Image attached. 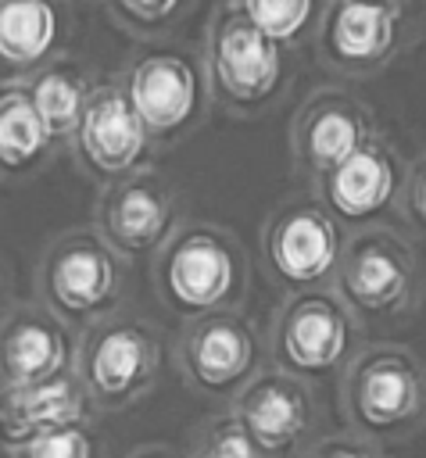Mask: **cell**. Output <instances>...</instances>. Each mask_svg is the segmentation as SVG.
I'll use <instances>...</instances> for the list:
<instances>
[{"label":"cell","mask_w":426,"mask_h":458,"mask_svg":"<svg viewBox=\"0 0 426 458\" xmlns=\"http://www.w3.org/2000/svg\"><path fill=\"white\" fill-rule=\"evenodd\" d=\"M347 433L383 447L405 444L426 426V365L397 344H372L340 376Z\"/></svg>","instance_id":"cell-1"},{"label":"cell","mask_w":426,"mask_h":458,"mask_svg":"<svg viewBox=\"0 0 426 458\" xmlns=\"http://www.w3.org/2000/svg\"><path fill=\"white\" fill-rule=\"evenodd\" d=\"M161 358V336L150 322L132 315H107L82 333L75 376L89 397V408L115 415L154 390Z\"/></svg>","instance_id":"cell-2"},{"label":"cell","mask_w":426,"mask_h":458,"mask_svg":"<svg viewBox=\"0 0 426 458\" xmlns=\"http://www.w3.org/2000/svg\"><path fill=\"white\" fill-rule=\"evenodd\" d=\"M158 290L165 304L190 322L233 311L243 293V254L233 236L211 225H193L165 247L158 261Z\"/></svg>","instance_id":"cell-3"},{"label":"cell","mask_w":426,"mask_h":458,"mask_svg":"<svg viewBox=\"0 0 426 458\" xmlns=\"http://www.w3.org/2000/svg\"><path fill=\"white\" fill-rule=\"evenodd\" d=\"M272 369L304 383L344 376L354 358V315L329 290L294 293L272 322Z\"/></svg>","instance_id":"cell-4"},{"label":"cell","mask_w":426,"mask_h":458,"mask_svg":"<svg viewBox=\"0 0 426 458\" xmlns=\"http://www.w3.org/2000/svg\"><path fill=\"white\" fill-rule=\"evenodd\" d=\"M337 297L362 322H394L419 304V272L412 250L387 233H365L344 247Z\"/></svg>","instance_id":"cell-5"},{"label":"cell","mask_w":426,"mask_h":458,"mask_svg":"<svg viewBox=\"0 0 426 458\" xmlns=\"http://www.w3.org/2000/svg\"><path fill=\"white\" fill-rule=\"evenodd\" d=\"M43 308L64 326H93L107 318L122 293V265L115 250L93 236L61 240L39 268Z\"/></svg>","instance_id":"cell-6"},{"label":"cell","mask_w":426,"mask_h":458,"mask_svg":"<svg viewBox=\"0 0 426 458\" xmlns=\"http://www.w3.org/2000/svg\"><path fill=\"white\" fill-rule=\"evenodd\" d=\"M175 365L190 390L233 404L261 372V347L247 318H240L236 311H218L193 318L183 329Z\"/></svg>","instance_id":"cell-7"},{"label":"cell","mask_w":426,"mask_h":458,"mask_svg":"<svg viewBox=\"0 0 426 458\" xmlns=\"http://www.w3.org/2000/svg\"><path fill=\"white\" fill-rule=\"evenodd\" d=\"M265 458H304L319 433V401L311 386L279 369H261L229 404Z\"/></svg>","instance_id":"cell-8"},{"label":"cell","mask_w":426,"mask_h":458,"mask_svg":"<svg viewBox=\"0 0 426 458\" xmlns=\"http://www.w3.org/2000/svg\"><path fill=\"white\" fill-rule=\"evenodd\" d=\"M265 258L272 276L283 286L297 293L322 290L329 279H337V268L344 258L340 229L322 208L294 204L272 218L265 236Z\"/></svg>","instance_id":"cell-9"},{"label":"cell","mask_w":426,"mask_h":458,"mask_svg":"<svg viewBox=\"0 0 426 458\" xmlns=\"http://www.w3.org/2000/svg\"><path fill=\"white\" fill-rule=\"evenodd\" d=\"M79 340L50 308L25 304L0 322V390L36 386L75 372Z\"/></svg>","instance_id":"cell-10"},{"label":"cell","mask_w":426,"mask_h":458,"mask_svg":"<svg viewBox=\"0 0 426 458\" xmlns=\"http://www.w3.org/2000/svg\"><path fill=\"white\" fill-rule=\"evenodd\" d=\"M211 68L233 104H258L283 75V50L243 11H229L211 32Z\"/></svg>","instance_id":"cell-11"},{"label":"cell","mask_w":426,"mask_h":458,"mask_svg":"<svg viewBox=\"0 0 426 458\" xmlns=\"http://www.w3.org/2000/svg\"><path fill=\"white\" fill-rule=\"evenodd\" d=\"M89 397L75 372L36 386L0 390V447L11 454L36 437L89 422Z\"/></svg>","instance_id":"cell-12"},{"label":"cell","mask_w":426,"mask_h":458,"mask_svg":"<svg viewBox=\"0 0 426 458\" xmlns=\"http://www.w3.org/2000/svg\"><path fill=\"white\" fill-rule=\"evenodd\" d=\"M129 100L147 132L168 136L183 129L200 104L197 68L179 54H150L129 75Z\"/></svg>","instance_id":"cell-13"},{"label":"cell","mask_w":426,"mask_h":458,"mask_svg":"<svg viewBox=\"0 0 426 458\" xmlns=\"http://www.w3.org/2000/svg\"><path fill=\"white\" fill-rule=\"evenodd\" d=\"M75 136H79L82 157L100 175H125L129 168L140 165L147 150V125L140 122L129 93L122 89L97 93L86 104L82 125Z\"/></svg>","instance_id":"cell-14"},{"label":"cell","mask_w":426,"mask_h":458,"mask_svg":"<svg viewBox=\"0 0 426 458\" xmlns=\"http://www.w3.org/2000/svg\"><path fill=\"white\" fill-rule=\"evenodd\" d=\"M100 229L111 247L125 254H147L172 229V200L158 182H122L104 197Z\"/></svg>","instance_id":"cell-15"},{"label":"cell","mask_w":426,"mask_h":458,"mask_svg":"<svg viewBox=\"0 0 426 458\" xmlns=\"http://www.w3.org/2000/svg\"><path fill=\"white\" fill-rule=\"evenodd\" d=\"M397 21L401 11L390 0H340L329 14L326 39L337 61L365 68L390 54L397 39Z\"/></svg>","instance_id":"cell-16"},{"label":"cell","mask_w":426,"mask_h":458,"mask_svg":"<svg viewBox=\"0 0 426 458\" xmlns=\"http://www.w3.org/2000/svg\"><path fill=\"white\" fill-rule=\"evenodd\" d=\"M397 190V172L387 150L379 147H362L351 161H344L337 172H329L326 193L333 211L344 222H365L372 215H379Z\"/></svg>","instance_id":"cell-17"},{"label":"cell","mask_w":426,"mask_h":458,"mask_svg":"<svg viewBox=\"0 0 426 458\" xmlns=\"http://www.w3.org/2000/svg\"><path fill=\"white\" fill-rule=\"evenodd\" d=\"M301 154L319 172H337L362 147H369V125L347 100H322L301 122Z\"/></svg>","instance_id":"cell-18"},{"label":"cell","mask_w":426,"mask_h":458,"mask_svg":"<svg viewBox=\"0 0 426 458\" xmlns=\"http://www.w3.org/2000/svg\"><path fill=\"white\" fill-rule=\"evenodd\" d=\"M57 39V11L50 0H0V57L29 68L50 54Z\"/></svg>","instance_id":"cell-19"},{"label":"cell","mask_w":426,"mask_h":458,"mask_svg":"<svg viewBox=\"0 0 426 458\" xmlns=\"http://www.w3.org/2000/svg\"><path fill=\"white\" fill-rule=\"evenodd\" d=\"M50 132L43 129L36 104L25 89L0 93V165L4 168H29L47 150Z\"/></svg>","instance_id":"cell-20"},{"label":"cell","mask_w":426,"mask_h":458,"mask_svg":"<svg viewBox=\"0 0 426 458\" xmlns=\"http://www.w3.org/2000/svg\"><path fill=\"white\" fill-rule=\"evenodd\" d=\"M32 104H36V114L43 122V129L54 136H68V132H79L82 125V111H86V82L64 68H54V72H43L32 89H29Z\"/></svg>","instance_id":"cell-21"},{"label":"cell","mask_w":426,"mask_h":458,"mask_svg":"<svg viewBox=\"0 0 426 458\" xmlns=\"http://www.w3.org/2000/svg\"><path fill=\"white\" fill-rule=\"evenodd\" d=\"M190 458H265L254 440L247 437V429L240 426V419L226 408L222 415L208 419L197 437H193V447H190Z\"/></svg>","instance_id":"cell-22"},{"label":"cell","mask_w":426,"mask_h":458,"mask_svg":"<svg viewBox=\"0 0 426 458\" xmlns=\"http://www.w3.org/2000/svg\"><path fill=\"white\" fill-rule=\"evenodd\" d=\"M240 11L279 47L297 39L301 29L311 21L315 0H240Z\"/></svg>","instance_id":"cell-23"},{"label":"cell","mask_w":426,"mask_h":458,"mask_svg":"<svg viewBox=\"0 0 426 458\" xmlns=\"http://www.w3.org/2000/svg\"><path fill=\"white\" fill-rule=\"evenodd\" d=\"M11 458H100V444L89 422L68 426V429H54L47 437L29 440L25 447L11 451Z\"/></svg>","instance_id":"cell-24"},{"label":"cell","mask_w":426,"mask_h":458,"mask_svg":"<svg viewBox=\"0 0 426 458\" xmlns=\"http://www.w3.org/2000/svg\"><path fill=\"white\" fill-rule=\"evenodd\" d=\"M304 458H387V454L376 444H369L354 433H337V437L315 440V447Z\"/></svg>","instance_id":"cell-25"},{"label":"cell","mask_w":426,"mask_h":458,"mask_svg":"<svg viewBox=\"0 0 426 458\" xmlns=\"http://www.w3.org/2000/svg\"><path fill=\"white\" fill-rule=\"evenodd\" d=\"M136 21H165L183 0H118Z\"/></svg>","instance_id":"cell-26"},{"label":"cell","mask_w":426,"mask_h":458,"mask_svg":"<svg viewBox=\"0 0 426 458\" xmlns=\"http://www.w3.org/2000/svg\"><path fill=\"white\" fill-rule=\"evenodd\" d=\"M408 211L415 218V225L426 233V161L415 168L412 175V186H408Z\"/></svg>","instance_id":"cell-27"},{"label":"cell","mask_w":426,"mask_h":458,"mask_svg":"<svg viewBox=\"0 0 426 458\" xmlns=\"http://www.w3.org/2000/svg\"><path fill=\"white\" fill-rule=\"evenodd\" d=\"M129 458H179L172 447H165V444H143V447H136Z\"/></svg>","instance_id":"cell-28"}]
</instances>
